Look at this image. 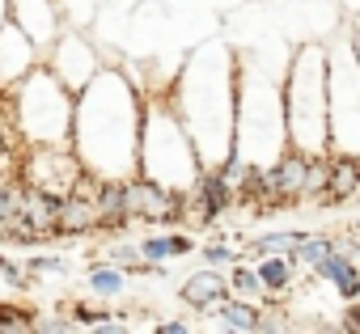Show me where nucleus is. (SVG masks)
Returning a JSON list of instances; mask_svg holds the SVG:
<instances>
[{"mask_svg": "<svg viewBox=\"0 0 360 334\" xmlns=\"http://www.w3.org/2000/svg\"><path fill=\"white\" fill-rule=\"evenodd\" d=\"M5 98L13 135L22 140V148L34 144H68L72 140V110H77V93L47 68L39 64L34 72H26Z\"/></svg>", "mask_w": 360, "mask_h": 334, "instance_id": "nucleus-6", "label": "nucleus"}, {"mask_svg": "<svg viewBox=\"0 0 360 334\" xmlns=\"http://www.w3.org/2000/svg\"><path fill=\"white\" fill-rule=\"evenodd\" d=\"M259 313H263V305H255V300H246V296H225V300L212 309L217 330H242V334H255Z\"/></svg>", "mask_w": 360, "mask_h": 334, "instance_id": "nucleus-21", "label": "nucleus"}, {"mask_svg": "<svg viewBox=\"0 0 360 334\" xmlns=\"http://www.w3.org/2000/svg\"><path fill=\"white\" fill-rule=\"evenodd\" d=\"M106 262H115L119 271H127V275H136V267H140V246H127V241H115V246H106Z\"/></svg>", "mask_w": 360, "mask_h": 334, "instance_id": "nucleus-31", "label": "nucleus"}, {"mask_svg": "<svg viewBox=\"0 0 360 334\" xmlns=\"http://www.w3.org/2000/svg\"><path fill=\"white\" fill-rule=\"evenodd\" d=\"M229 292H233V296H246V300H255V305H276V300L267 296V288H263L255 262H242V258L229 267Z\"/></svg>", "mask_w": 360, "mask_h": 334, "instance_id": "nucleus-24", "label": "nucleus"}, {"mask_svg": "<svg viewBox=\"0 0 360 334\" xmlns=\"http://www.w3.org/2000/svg\"><path fill=\"white\" fill-rule=\"evenodd\" d=\"M339 330H352V334H360V300H347V309L339 313Z\"/></svg>", "mask_w": 360, "mask_h": 334, "instance_id": "nucleus-34", "label": "nucleus"}, {"mask_svg": "<svg viewBox=\"0 0 360 334\" xmlns=\"http://www.w3.org/2000/svg\"><path fill=\"white\" fill-rule=\"evenodd\" d=\"M0 288L26 292V288H30V271H26V262H13L9 254H0Z\"/></svg>", "mask_w": 360, "mask_h": 334, "instance_id": "nucleus-28", "label": "nucleus"}, {"mask_svg": "<svg viewBox=\"0 0 360 334\" xmlns=\"http://www.w3.org/2000/svg\"><path fill=\"white\" fill-rule=\"evenodd\" d=\"M200 152L183 127V119L174 114L165 89L144 93V114H140V165L136 174L169 187V191H191L200 178Z\"/></svg>", "mask_w": 360, "mask_h": 334, "instance_id": "nucleus-5", "label": "nucleus"}, {"mask_svg": "<svg viewBox=\"0 0 360 334\" xmlns=\"http://www.w3.org/2000/svg\"><path fill=\"white\" fill-rule=\"evenodd\" d=\"M123 195H127L131 225H157V229L183 225V191H169L144 174H131V178H123Z\"/></svg>", "mask_w": 360, "mask_h": 334, "instance_id": "nucleus-10", "label": "nucleus"}, {"mask_svg": "<svg viewBox=\"0 0 360 334\" xmlns=\"http://www.w3.org/2000/svg\"><path fill=\"white\" fill-rule=\"evenodd\" d=\"M330 250H335V237H326V233H301V241H297L292 258H297V267H301V271H314Z\"/></svg>", "mask_w": 360, "mask_h": 334, "instance_id": "nucleus-25", "label": "nucleus"}, {"mask_svg": "<svg viewBox=\"0 0 360 334\" xmlns=\"http://www.w3.org/2000/svg\"><path fill=\"white\" fill-rule=\"evenodd\" d=\"M225 296H233V292H229V271H221V267H200L195 275H187L183 288H178V300H183L191 313H212Z\"/></svg>", "mask_w": 360, "mask_h": 334, "instance_id": "nucleus-14", "label": "nucleus"}, {"mask_svg": "<svg viewBox=\"0 0 360 334\" xmlns=\"http://www.w3.org/2000/svg\"><path fill=\"white\" fill-rule=\"evenodd\" d=\"M64 9V26H77V30H89V22L98 18L102 0H60Z\"/></svg>", "mask_w": 360, "mask_h": 334, "instance_id": "nucleus-27", "label": "nucleus"}, {"mask_svg": "<svg viewBox=\"0 0 360 334\" xmlns=\"http://www.w3.org/2000/svg\"><path fill=\"white\" fill-rule=\"evenodd\" d=\"M284 127H288V148H301L309 156L330 152V89H326V47L322 43H301L288 55Z\"/></svg>", "mask_w": 360, "mask_h": 334, "instance_id": "nucleus-4", "label": "nucleus"}, {"mask_svg": "<svg viewBox=\"0 0 360 334\" xmlns=\"http://www.w3.org/2000/svg\"><path fill=\"white\" fill-rule=\"evenodd\" d=\"M339 9H343V18L352 22V18H360V0H339Z\"/></svg>", "mask_w": 360, "mask_h": 334, "instance_id": "nucleus-36", "label": "nucleus"}, {"mask_svg": "<svg viewBox=\"0 0 360 334\" xmlns=\"http://www.w3.org/2000/svg\"><path fill=\"white\" fill-rule=\"evenodd\" d=\"M314 279H322V283H330L335 288V296L347 305V300H360V267H356V258H347V254H339V250H330L314 271H309Z\"/></svg>", "mask_w": 360, "mask_h": 334, "instance_id": "nucleus-18", "label": "nucleus"}, {"mask_svg": "<svg viewBox=\"0 0 360 334\" xmlns=\"http://www.w3.org/2000/svg\"><path fill=\"white\" fill-rule=\"evenodd\" d=\"M153 330H157V334H187V330H191V321H183V317H174V321H157Z\"/></svg>", "mask_w": 360, "mask_h": 334, "instance_id": "nucleus-35", "label": "nucleus"}, {"mask_svg": "<svg viewBox=\"0 0 360 334\" xmlns=\"http://www.w3.org/2000/svg\"><path fill=\"white\" fill-rule=\"evenodd\" d=\"M297 241H301V229H276V233H259V237H250L238 254L255 262V258H263V254H292Z\"/></svg>", "mask_w": 360, "mask_h": 334, "instance_id": "nucleus-22", "label": "nucleus"}, {"mask_svg": "<svg viewBox=\"0 0 360 334\" xmlns=\"http://www.w3.org/2000/svg\"><path fill=\"white\" fill-rule=\"evenodd\" d=\"M43 64H47L72 93H81V89L98 76V68H102V51H98V43H94L85 30L64 26V30L56 34V43L43 51Z\"/></svg>", "mask_w": 360, "mask_h": 334, "instance_id": "nucleus-9", "label": "nucleus"}, {"mask_svg": "<svg viewBox=\"0 0 360 334\" xmlns=\"http://www.w3.org/2000/svg\"><path fill=\"white\" fill-rule=\"evenodd\" d=\"M352 233H360V216H356V225H352Z\"/></svg>", "mask_w": 360, "mask_h": 334, "instance_id": "nucleus-39", "label": "nucleus"}, {"mask_svg": "<svg viewBox=\"0 0 360 334\" xmlns=\"http://www.w3.org/2000/svg\"><path fill=\"white\" fill-rule=\"evenodd\" d=\"M238 203V187L221 170H200L191 191H183V225H217Z\"/></svg>", "mask_w": 360, "mask_h": 334, "instance_id": "nucleus-11", "label": "nucleus"}, {"mask_svg": "<svg viewBox=\"0 0 360 334\" xmlns=\"http://www.w3.org/2000/svg\"><path fill=\"white\" fill-rule=\"evenodd\" d=\"M77 317H34V334H72Z\"/></svg>", "mask_w": 360, "mask_h": 334, "instance_id": "nucleus-33", "label": "nucleus"}, {"mask_svg": "<svg viewBox=\"0 0 360 334\" xmlns=\"http://www.w3.org/2000/svg\"><path fill=\"white\" fill-rule=\"evenodd\" d=\"M255 271H259L267 296H271V300H284V296L297 288V271H301V267H297L292 254H263V258H255Z\"/></svg>", "mask_w": 360, "mask_h": 334, "instance_id": "nucleus-20", "label": "nucleus"}, {"mask_svg": "<svg viewBox=\"0 0 360 334\" xmlns=\"http://www.w3.org/2000/svg\"><path fill=\"white\" fill-rule=\"evenodd\" d=\"M98 233V208H94V174H85L77 182L72 195H64L60 203V220H56V241L64 237H89Z\"/></svg>", "mask_w": 360, "mask_h": 334, "instance_id": "nucleus-13", "label": "nucleus"}, {"mask_svg": "<svg viewBox=\"0 0 360 334\" xmlns=\"http://www.w3.org/2000/svg\"><path fill=\"white\" fill-rule=\"evenodd\" d=\"M136 246H140V258H144V262H165V267L200 250V241H195L187 229H178V225H174V229H161V233H148V237H140Z\"/></svg>", "mask_w": 360, "mask_h": 334, "instance_id": "nucleus-17", "label": "nucleus"}, {"mask_svg": "<svg viewBox=\"0 0 360 334\" xmlns=\"http://www.w3.org/2000/svg\"><path fill=\"white\" fill-rule=\"evenodd\" d=\"M85 283H89V296H98V300H115V296L127 292V271H119L115 262H94L89 275H85Z\"/></svg>", "mask_w": 360, "mask_h": 334, "instance_id": "nucleus-23", "label": "nucleus"}, {"mask_svg": "<svg viewBox=\"0 0 360 334\" xmlns=\"http://www.w3.org/2000/svg\"><path fill=\"white\" fill-rule=\"evenodd\" d=\"M26 271L30 275H68V258H60V254H30Z\"/></svg>", "mask_w": 360, "mask_h": 334, "instance_id": "nucleus-32", "label": "nucleus"}, {"mask_svg": "<svg viewBox=\"0 0 360 334\" xmlns=\"http://www.w3.org/2000/svg\"><path fill=\"white\" fill-rule=\"evenodd\" d=\"M94 208H98V233L102 237H119L123 229H131L123 178H94Z\"/></svg>", "mask_w": 360, "mask_h": 334, "instance_id": "nucleus-16", "label": "nucleus"}, {"mask_svg": "<svg viewBox=\"0 0 360 334\" xmlns=\"http://www.w3.org/2000/svg\"><path fill=\"white\" fill-rule=\"evenodd\" d=\"M288 55L276 39L238 47V140L233 148L250 165H267L288 148L284 127V72Z\"/></svg>", "mask_w": 360, "mask_h": 334, "instance_id": "nucleus-3", "label": "nucleus"}, {"mask_svg": "<svg viewBox=\"0 0 360 334\" xmlns=\"http://www.w3.org/2000/svg\"><path fill=\"white\" fill-rule=\"evenodd\" d=\"M81 178H85V165L72 152V144H34V148H22L18 156V182L51 191L60 199L72 195Z\"/></svg>", "mask_w": 360, "mask_h": 334, "instance_id": "nucleus-8", "label": "nucleus"}, {"mask_svg": "<svg viewBox=\"0 0 360 334\" xmlns=\"http://www.w3.org/2000/svg\"><path fill=\"white\" fill-rule=\"evenodd\" d=\"M34 309L26 300H0V334H13V330H34Z\"/></svg>", "mask_w": 360, "mask_h": 334, "instance_id": "nucleus-26", "label": "nucleus"}, {"mask_svg": "<svg viewBox=\"0 0 360 334\" xmlns=\"http://www.w3.org/2000/svg\"><path fill=\"white\" fill-rule=\"evenodd\" d=\"M72 317H77V326L94 330L98 321H106V317H115V313L106 309V300L98 305V296H94V300H72Z\"/></svg>", "mask_w": 360, "mask_h": 334, "instance_id": "nucleus-30", "label": "nucleus"}, {"mask_svg": "<svg viewBox=\"0 0 360 334\" xmlns=\"http://www.w3.org/2000/svg\"><path fill=\"white\" fill-rule=\"evenodd\" d=\"M140 114L144 89L123 68H98V76L77 93L72 110V152L94 178H131L140 165Z\"/></svg>", "mask_w": 360, "mask_h": 334, "instance_id": "nucleus-2", "label": "nucleus"}, {"mask_svg": "<svg viewBox=\"0 0 360 334\" xmlns=\"http://www.w3.org/2000/svg\"><path fill=\"white\" fill-rule=\"evenodd\" d=\"M195 254L204 258V267H221V271H229V267H233V262L242 258V254H238L233 246H225V241H204V246H200Z\"/></svg>", "mask_w": 360, "mask_h": 334, "instance_id": "nucleus-29", "label": "nucleus"}, {"mask_svg": "<svg viewBox=\"0 0 360 334\" xmlns=\"http://www.w3.org/2000/svg\"><path fill=\"white\" fill-rule=\"evenodd\" d=\"M60 195H51V191H39V187H26L22 182V216L47 237V241H56V220H60Z\"/></svg>", "mask_w": 360, "mask_h": 334, "instance_id": "nucleus-19", "label": "nucleus"}, {"mask_svg": "<svg viewBox=\"0 0 360 334\" xmlns=\"http://www.w3.org/2000/svg\"><path fill=\"white\" fill-rule=\"evenodd\" d=\"M356 195H360V156H352V152H326V187H322L318 203L339 208V203H352Z\"/></svg>", "mask_w": 360, "mask_h": 334, "instance_id": "nucleus-15", "label": "nucleus"}, {"mask_svg": "<svg viewBox=\"0 0 360 334\" xmlns=\"http://www.w3.org/2000/svg\"><path fill=\"white\" fill-rule=\"evenodd\" d=\"M326 89H330V152L360 156V60L352 39L326 47Z\"/></svg>", "mask_w": 360, "mask_h": 334, "instance_id": "nucleus-7", "label": "nucleus"}, {"mask_svg": "<svg viewBox=\"0 0 360 334\" xmlns=\"http://www.w3.org/2000/svg\"><path fill=\"white\" fill-rule=\"evenodd\" d=\"M9 22V0H0V26Z\"/></svg>", "mask_w": 360, "mask_h": 334, "instance_id": "nucleus-38", "label": "nucleus"}, {"mask_svg": "<svg viewBox=\"0 0 360 334\" xmlns=\"http://www.w3.org/2000/svg\"><path fill=\"white\" fill-rule=\"evenodd\" d=\"M347 39H352V51H356V60H360V18H352V34H347Z\"/></svg>", "mask_w": 360, "mask_h": 334, "instance_id": "nucleus-37", "label": "nucleus"}, {"mask_svg": "<svg viewBox=\"0 0 360 334\" xmlns=\"http://www.w3.org/2000/svg\"><path fill=\"white\" fill-rule=\"evenodd\" d=\"M165 98L183 119L200 165L217 170L238 140V47H229L225 39L191 47L183 68L165 85Z\"/></svg>", "mask_w": 360, "mask_h": 334, "instance_id": "nucleus-1", "label": "nucleus"}, {"mask_svg": "<svg viewBox=\"0 0 360 334\" xmlns=\"http://www.w3.org/2000/svg\"><path fill=\"white\" fill-rule=\"evenodd\" d=\"M43 64V51L13 26V22H5L0 26V93H9L26 72H34Z\"/></svg>", "mask_w": 360, "mask_h": 334, "instance_id": "nucleus-12", "label": "nucleus"}]
</instances>
